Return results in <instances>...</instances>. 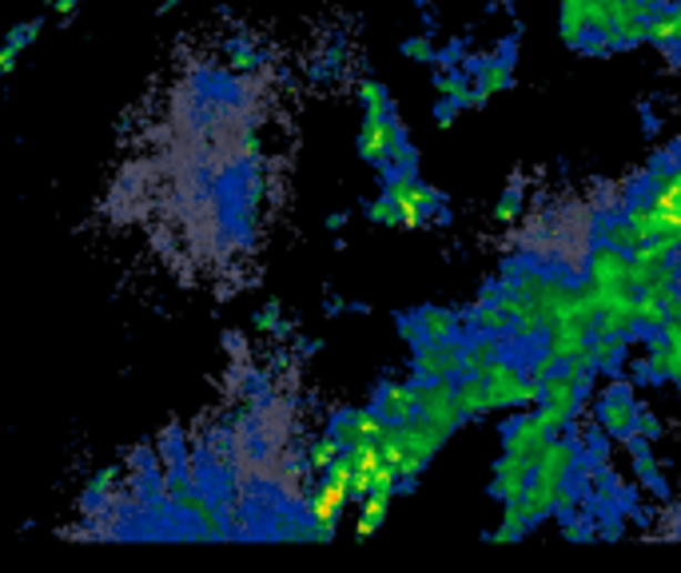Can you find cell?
Masks as SVG:
<instances>
[{
	"instance_id": "obj_1",
	"label": "cell",
	"mask_w": 681,
	"mask_h": 573,
	"mask_svg": "<svg viewBox=\"0 0 681 573\" xmlns=\"http://www.w3.org/2000/svg\"><path fill=\"white\" fill-rule=\"evenodd\" d=\"M383 192L399 204L403 227H423L430 215H443V192L430 184H423L415 167H387V184Z\"/></svg>"
},
{
	"instance_id": "obj_2",
	"label": "cell",
	"mask_w": 681,
	"mask_h": 573,
	"mask_svg": "<svg viewBox=\"0 0 681 573\" xmlns=\"http://www.w3.org/2000/svg\"><path fill=\"white\" fill-rule=\"evenodd\" d=\"M455 382L458 379H415V407H419V418H427L443 438H450L463 422H467V418H463V407H458V399H455Z\"/></svg>"
},
{
	"instance_id": "obj_3",
	"label": "cell",
	"mask_w": 681,
	"mask_h": 573,
	"mask_svg": "<svg viewBox=\"0 0 681 573\" xmlns=\"http://www.w3.org/2000/svg\"><path fill=\"white\" fill-rule=\"evenodd\" d=\"M415 379H458L467 375V342L458 339H423L410 355Z\"/></svg>"
},
{
	"instance_id": "obj_4",
	"label": "cell",
	"mask_w": 681,
	"mask_h": 573,
	"mask_svg": "<svg viewBox=\"0 0 681 573\" xmlns=\"http://www.w3.org/2000/svg\"><path fill=\"white\" fill-rule=\"evenodd\" d=\"M594 415H598V430L602 434H613V438H630V434H638V418H642V407L633 402V395H630V387H610L598 399V407H594Z\"/></svg>"
},
{
	"instance_id": "obj_5",
	"label": "cell",
	"mask_w": 681,
	"mask_h": 573,
	"mask_svg": "<svg viewBox=\"0 0 681 573\" xmlns=\"http://www.w3.org/2000/svg\"><path fill=\"white\" fill-rule=\"evenodd\" d=\"M550 430L542 427V418L530 410V415H518L515 422L507 427V434H502V450H510V454H522L530 467H538L546 454V447H550Z\"/></svg>"
},
{
	"instance_id": "obj_6",
	"label": "cell",
	"mask_w": 681,
	"mask_h": 573,
	"mask_svg": "<svg viewBox=\"0 0 681 573\" xmlns=\"http://www.w3.org/2000/svg\"><path fill=\"white\" fill-rule=\"evenodd\" d=\"M594 327H598V319H590V315L566 311L555 327L546 330V347L555 350L562 362L575 359L578 350H586L590 342H594Z\"/></svg>"
},
{
	"instance_id": "obj_7",
	"label": "cell",
	"mask_w": 681,
	"mask_h": 573,
	"mask_svg": "<svg viewBox=\"0 0 681 573\" xmlns=\"http://www.w3.org/2000/svg\"><path fill=\"white\" fill-rule=\"evenodd\" d=\"M526 375H530V370H526L515 355H498V359L482 370V379H487V390H490V415H495V410L515 407L518 387H522Z\"/></svg>"
},
{
	"instance_id": "obj_8",
	"label": "cell",
	"mask_w": 681,
	"mask_h": 573,
	"mask_svg": "<svg viewBox=\"0 0 681 573\" xmlns=\"http://www.w3.org/2000/svg\"><path fill=\"white\" fill-rule=\"evenodd\" d=\"M630 272H633V259L622 247L602 244L586 255V279L598 283V287H626V283H630Z\"/></svg>"
},
{
	"instance_id": "obj_9",
	"label": "cell",
	"mask_w": 681,
	"mask_h": 573,
	"mask_svg": "<svg viewBox=\"0 0 681 573\" xmlns=\"http://www.w3.org/2000/svg\"><path fill=\"white\" fill-rule=\"evenodd\" d=\"M530 478H535V467H530L522 454L502 450V458L495 462V482H490V494H495L498 502H522L526 487H530Z\"/></svg>"
},
{
	"instance_id": "obj_10",
	"label": "cell",
	"mask_w": 681,
	"mask_h": 573,
	"mask_svg": "<svg viewBox=\"0 0 681 573\" xmlns=\"http://www.w3.org/2000/svg\"><path fill=\"white\" fill-rule=\"evenodd\" d=\"M578 470V447L575 442H566V438H550V447H546L542 462L535 467L538 478H546V482H555V487H562V482H570Z\"/></svg>"
},
{
	"instance_id": "obj_11",
	"label": "cell",
	"mask_w": 681,
	"mask_h": 573,
	"mask_svg": "<svg viewBox=\"0 0 681 573\" xmlns=\"http://www.w3.org/2000/svg\"><path fill=\"white\" fill-rule=\"evenodd\" d=\"M375 410L387 422H410V418L419 415V407H415V382H383L379 395H375Z\"/></svg>"
},
{
	"instance_id": "obj_12",
	"label": "cell",
	"mask_w": 681,
	"mask_h": 573,
	"mask_svg": "<svg viewBox=\"0 0 681 573\" xmlns=\"http://www.w3.org/2000/svg\"><path fill=\"white\" fill-rule=\"evenodd\" d=\"M558 32L566 49H582L590 37V0H562L558 4Z\"/></svg>"
},
{
	"instance_id": "obj_13",
	"label": "cell",
	"mask_w": 681,
	"mask_h": 573,
	"mask_svg": "<svg viewBox=\"0 0 681 573\" xmlns=\"http://www.w3.org/2000/svg\"><path fill=\"white\" fill-rule=\"evenodd\" d=\"M455 399H458V407H463V418H467V422H478L482 415H490V390L482 375H458Z\"/></svg>"
},
{
	"instance_id": "obj_14",
	"label": "cell",
	"mask_w": 681,
	"mask_h": 573,
	"mask_svg": "<svg viewBox=\"0 0 681 573\" xmlns=\"http://www.w3.org/2000/svg\"><path fill=\"white\" fill-rule=\"evenodd\" d=\"M180 510L192 518L195 530H200L204 538H224V518H220V510H215L207 494H200V490H187L184 502H180Z\"/></svg>"
},
{
	"instance_id": "obj_15",
	"label": "cell",
	"mask_w": 681,
	"mask_h": 573,
	"mask_svg": "<svg viewBox=\"0 0 681 573\" xmlns=\"http://www.w3.org/2000/svg\"><path fill=\"white\" fill-rule=\"evenodd\" d=\"M507 347H515L510 335H478L475 330V339L467 342V375H482L498 355H510Z\"/></svg>"
},
{
	"instance_id": "obj_16",
	"label": "cell",
	"mask_w": 681,
	"mask_h": 573,
	"mask_svg": "<svg viewBox=\"0 0 681 573\" xmlns=\"http://www.w3.org/2000/svg\"><path fill=\"white\" fill-rule=\"evenodd\" d=\"M582 399H586V387H582V382L570 379V375H566V367L558 370V375H550V379H542V402H555V407L570 410V415H578Z\"/></svg>"
},
{
	"instance_id": "obj_17",
	"label": "cell",
	"mask_w": 681,
	"mask_h": 573,
	"mask_svg": "<svg viewBox=\"0 0 681 573\" xmlns=\"http://www.w3.org/2000/svg\"><path fill=\"white\" fill-rule=\"evenodd\" d=\"M626 215H630V224L642 244H653V239H662L665 235V215L658 212L653 199H633V204L626 207Z\"/></svg>"
},
{
	"instance_id": "obj_18",
	"label": "cell",
	"mask_w": 681,
	"mask_h": 573,
	"mask_svg": "<svg viewBox=\"0 0 681 573\" xmlns=\"http://www.w3.org/2000/svg\"><path fill=\"white\" fill-rule=\"evenodd\" d=\"M530 525H535V518H530L526 502H502V525L490 530L487 542H522L530 534Z\"/></svg>"
},
{
	"instance_id": "obj_19",
	"label": "cell",
	"mask_w": 681,
	"mask_h": 573,
	"mask_svg": "<svg viewBox=\"0 0 681 573\" xmlns=\"http://www.w3.org/2000/svg\"><path fill=\"white\" fill-rule=\"evenodd\" d=\"M475 84L482 88V92H490V96H498V92H507V88L515 84V64H510L507 57L478 60V69H475Z\"/></svg>"
},
{
	"instance_id": "obj_20",
	"label": "cell",
	"mask_w": 681,
	"mask_h": 573,
	"mask_svg": "<svg viewBox=\"0 0 681 573\" xmlns=\"http://www.w3.org/2000/svg\"><path fill=\"white\" fill-rule=\"evenodd\" d=\"M630 458H633V470L642 478V487H650L653 494H665V482H662V470L653 462V450L642 434H630Z\"/></svg>"
},
{
	"instance_id": "obj_21",
	"label": "cell",
	"mask_w": 681,
	"mask_h": 573,
	"mask_svg": "<svg viewBox=\"0 0 681 573\" xmlns=\"http://www.w3.org/2000/svg\"><path fill=\"white\" fill-rule=\"evenodd\" d=\"M419 315V327H423V339H455L463 319H458L450 307H423Z\"/></svg>"
},
{
	"instance_id": "obj_22",
	"label": "cell",
	"mask_w": 681,
	"mask_h": 573,
	"mask_svg": "<svg viewBox=\"0 0 681 573\" xmlns=\"http://www.w3.org/2000/svg\"><path fill=\"white\" fill-rule=\"evenodd\" d=\"M522 502H526V510H530V518L542 522V518H550L558 510V487L535 474V478H530V487H526Z\"/></svg>"
},
{
	"instance_id": "obj_23",
	"label": "cell",
	"mask_w": 681,
	"mask_h": 573,
	"mask_svg": "<svg viewBox=\"0 0 681 573\" xmlns=\"http://www.w3.org/2000/svg\"><path fill=\"white\" fill-rule=\"evenodd\" d=\"M470 88H475V76H470V72H458V69H438L435 72V92L443 100H450V104L467 108Z\"/></svg>"
},
{
	"instance_id": "obj_24",
	"label": "cell",
	"mask_w": 681,
	"mask_h": 573,
	"mask_svg": "<svg viewBox=\"0 0 681 573\" xmlns=\"http://www.w3.org/2000/svg\"><path fill=\"white\" fill-rule=\"evenodd\" d=\"M598 235H602V244H610V247H622V252H638V232H633V224H630V215H610V219H602L598 224Z\"/></svg>"
},
{
	"instance_id": "obj_25",
	"label": "cell",
	"mask_w": 681,
	"mask_h": 573,
	"mask_svg": "<svg viewBox=\"0 0 681 573\" xmlns=\"http://www.w3.org/2000/svg\"><path fill=\"white\" fill-rule=\"evenodd\" d=\"M343 454H347V450H343V442L332 434V430H327L319 442H312V447H307V470H315V474L323 478L327 470L335 467V462H339Z\"/></svg>"
},
{
	"instance_id": "obj_26",
	"label": "cell",
	"mask_w": 681,
	"mask_h": 573,
	"mask_svg": "<svg viewBox=\"0 0 681 573\" xmlns=\"http://www.w3.org/2000/svg\"><path fill=\"white\" fill-rule=\"evenodd\" d=\"M387 510H390V494H367L363 498V514H359V522H355V534L359 538H370L375 530H379L383 522H387Z\"/></svg>"
},
{
	"instance_id": "obj_27",
	"label": "cell",
	"mask_w": 681,
	"mask_h": 573,
	"mask_svg": "<svg viewBox=\"0 0 681 573\" xmlns=\"http://www.w3.org/2000/svg\"><path fill=\"white\" fill-rule=\"evenodd\" d=\"M590 350H594V359L602 370H618L626 359V339L622 335H598V339L590 342Z\"/></svg>"
},
{
	"instance_id": "obj_28",
	"label": "cell",
	"mask_w": 681,
	"mask_h": 573,
	"mask_svg": "<svg viewBox=\"0 0 681 573\" xmlns=\"http://www.w3.org/2000/svg\"><path fill=\"white\" fill-rule=\"evenodd\" d=\"M650 40L653 44H662V49H673L681 40V20L673 17V9H662L650 17Z\"/></svg>"
},
{
	"instance_id": "obj_29",
	"label": "cell",
	"mask_w": 681,
	"mask_h": 573,
	"mask_svg": "<svg viewBox=\"0 0 681 573\" xmlns=\"http://www.w3.org/2000/svg\"><path fill=\"white\" fill-rule=\"evenodd\" d=\"M367 219H370V224H379V227H403L399 204H395L387 192L375 195V199H367Z\"/></svg>"
},
{
	"instance_id": "obj_30",
	"label": "cell",
	"mask_w": 681,
	"mask_h": 573,
	"mask_svg": "<svg viewBox=\"0 0 681 573\" xmlns=\"http://www.w3.org/2000/svg\"><path fill=\"white\" fill-rule=\"evenodd\" d=\"M598 370H602V367H598L594 350H590V347L578 350L575 359H566V375H570V379H575V382H582L586 390L594 387V375H598Z\"/></svg>"
},
{
	"instance_id": "obj_31",
	"label": "cell",
	"mask_w": 681,
	"mask_h": 573,
	"mask_svg": "<svg viewBox=\"0 0 681 573\" xmlns=\"http://www.w3.org/2000/svg\"><path fill=\"white\" fill-rule=\"evenodd\" d=\"M665 323H670V311H665L662 299H650V295H642L638 299V327L642 330H665Z\"/></svg>"
},
{
	"instance_id": "obj_32",
	"label": "cell",
	"mask_w": 681,
	"mask_h": 573,
	"mask_svg": "<svg viewBox=\"0 0 681 573\" xmlns=\"http://www.w3.org/2000/svg\"><path fill=\"white\" fill-rule=\"evenodd\" d=\"M403 57L415 60V64H435L438 49H435V40H430V32H415V37L403 40Z\"/></svg>"
},
{
	"instance_id": "obj_33",
	"label": "cell",
	"mask_w": 681,
	"mask_h": 573,
	"mask_svg": "<svg viewBox=\"0 0 681 573\" xmlns=\"http://www.w3.org/2000/svg\"><path fill=\"white\" fill-rule=\"evenodd\" d=\"M332 434L343 442V450L359 447V415H355V410H339V415L332 418Z\"/></svg>"
},
{
	"instance_id": "obj_34",
	"label": "cell",
	"mask_w": 681,
	"mask_h": 573,
	"mask_svg": "<svg viewBox=\"0 0 681 573\" xmlns=\"http://www.w3.org/2000/svg\"><path fill=\"white\" fill-rule=\"evenodd\" d=\"M535 415L542 418V427L550 430L555 438L562 434V430L570 427V422H575V415H570V410H562V407H555V402H538Z\"/></svg>"
},
{
	"instance_id": "obj_35",
	"label": "cell",
	"mask_w": 681,
	"mask_h": 573,
	"mask_svg": "<svg viewBox=\"0 0 681 573\" xmlns=\"http://www.w3.org/2000/svg\"><path fill=\"white\" fill-rule=\"evenodd\" d=\"M359 100H363V112H387L390 108V92L379 84V80H363Z\"/></svg>"
},
{
	"instance_id": "obj_36",
	"label": "cell",
	"mask_w": 681,
	"mask_h": 573,
	"mask_svg": "<svg viewBox=\"0 0 681 573\" xmlns=\"http://www.w3.org/2000/svg\"><path fill=\"white\" fill-rule=\"evenodd\" d=\"M566 362L558 359L555 350L550 347H542V350H535V355H530V362H526V370H530V375H535V379H550V375H558V370H562Z\"/></svg>"
},
{
	"instance_id": "obj_37",
	"label": "cell",
	"mask_w": 681,
	"mask_h": 573,
	"mask_svg": "<svg viewBox=\"0 0 681 573\" xmlns=\"http://www.w3.org/2000/svg\"><path fill=\"white\" fill-rule=\"evenodd\" d=\"M40 29H44V20H24V24H17V29L9 32V49H17V52H24L29 44H37V37H40Z\"/></svg>"
},
{
	"instance_id": "obj_38",
	"label": "cell",
	"mask_w": 681,
	"mask_h": 573,
	"mask_svg": "<svg viewBox=\"0 0 681 573\" xmlns=\"http://www.w3.org/2000/svg\"><path fill=\"white\" fill-rule=\"evenodd\" d=\"M518 212H522V192H518V187H507L502 199H498V207H495V219L498 224H515Z\"/></svg>"
},
{
	"instance_id": "obj_39",
	"label": "cell",
	"mask_w": 681,
	"mask_h": 573,
	"mask_svg": "<svg viewBox=\"0 0 681 573\" xmlns=\"http://www.w3.org/2000/svg\"><path fill=\"white\" fill-rule=\"evenodd\" d=\"M255 330L260 335H275V330H283V311H279V303H263L260 311H255Z\"/></svg>"
},
{
	"instance_id": "obj_40",
	"label": "cell",
	"mask_w": 681,
	"mask_h": 573,
	"mask_svg": "<svg viewBox=\"0 0 681 573\" xmlns=\"http://www.w3.org/2000/svg\"><path fill=\"white\" fill-rule=\"evenodd\" d=\"M116 474H120L116 467L100 470V474L92 478V482H88V490H84V502H100V498H108V490L116 487Z\"/></svg>"
},
{
	"instance_id": "obj_41",
	"label": "cell",
	"mask_w": 681,
	"mask_h": 573,
	"mask_svg": "<svg viewBox=\"0 0 681 573\" xmlns=\"http://www.w3.org/2000/svg\"><path fill=\"white\" fill-rule=\"evenodd\" d=\"M538 402H542V379H535V375H526V379H522V387H518V399H515V407L535 410Z\"/></svg>"
},
{
	"instance_id": "obj_42",
	"label": "cell",
	"mask_w": 681,
	"mask_h": 573,
	"mask_svg": "<svg viewBox=\"0 0 681 573\" xmlns=\"http://www.w3.org/2000/svg\"><path fill=\"white\" fill-rule=\"evenodd\" d=\"M638 434H642L646 442H658V438H662V418L642 410V418H638Z\"/></svg>"
},
{
	"instance_id": "obj_43",
	"label": "cell",
	"mask_w": 681,
	"mask_h": 573,
	"mask_svg": "<svg viewBox=\"0 0 681 573\" xmlns=\"http://www.w3.org/2000/svg\"><path fill=\"white\" fill-rule=\"evenodd\" d=\"M562 534L570 538V542H586L590 538V522H582V518H562Z\"/></svg>"
},
{
	"instance_id": "obj_44",
	"label": "cell",
	"mask_w": 681,
	"mask_h": 573,
	"mask_svg": "<svg viewBox=\"0 0 681 573\" xmlns=\"http://www.w3.org/2000/svg\"><path fill=\"white\" fill-rule=\"evenodd\" d=\"M458 112H463V108L438 96V104H435V124H438V127H455V116H458Z\"/></svg>"
},
{
	"instance_id": "obj_45",
	"label": "cell",
	"mask_w": 681,
	"mask_h": 573,
	"mask_svg": "<svg viewBox=\"0 0 681 573\" xmlns=\"http://www.w3.org/2000/svg\"><path fill=\"white\" fill-rule=\"evenodd\" d=\"M227 57H232V69H252V64H255V52L247 49V44H232Z\"/></svg>"
},
{
	"instance_id": "obj_46",
	"label": "cell",
	"mask_w": 681,
	"mask_h": 573,
	"mask_svg": "<svg viewBox=\"0 0 681 573\" xmlns=\"http://www.w3.org/2000/svg\"><path fill=\"white\" fill-rule=\"evenodd\" d=\"M490 104V92H482V88H470V96H467V108L463 112H478V108H487Z\"/></svg>"
},
{
	"instance_id": "obj_47",
	"label": "cell",
	"mask_w": 681,
	"mask_h": 573,
	"mask_svg": "<svg viewBox=\"0 0 681 573\" xmlns=\"http://www.w3.org/2000/svg\"><path fill=\"white\" fill-rule=\"evenodd\" d=\"M77 9H80V0H57V17H60V24H69L72 17H77Z\"/></svg>"
},
{
	"instance_id": "obj_48",
	"label": "cell",
	"mask_w": 681,
	"mask_h": 573,
	"mask_svg": "<svg viewBox=\"0 0 681 573\" xmlns=\"http://www.w3.org/2000/svg\"><path fill=\"white\" fill-rule=\"evenodd\" d=\"M17 57H20V52H17V49H9V44L0 49V76H9V72L17 69Z\"/></svg>"
},
{
	"instance_id": "obj_49",
	"label": "cell",
	"mask_w": 681,
	"mask_h": 573,
	"mask_svg": "<svg viewBox=\"0 0 681 573\" xmlns=\"http://www.w3.org/2000/svg\"><path fill=\"white\" fill-rule=\"evenodd\" d=\"M665 311H670V319H681V287L665 299Z\"/></svg>"
},
{
	"instance_id": "obj_50",
	"label": "cell",
	"mask_w": 681,
	"mask_h": 573,
	"mask_svg": "<svg viewBox=\"0 0 681 573\" xmlns=\"http://www.w3.org/2000/svg\"><path fill=\"white\" fill-rule=\"evenodd\" d=\"M642 4H646V12H650V17H653V12H662V9H670L673 0H642Z\"/></svg>"
},
{
	"instance_id": "obj_51",
	"label": "cell",
	"mask_w": 681,
	"mask_h": 573,
	"mask_svg": "<svg viewBox=\"0 0 681 573\" xmlns=\"http://www.w3.org/2000/svg\"><path fill=\"white\" fill-rule=\"evenodd\" d=\"M347 224V215L343 212H335V215H327V232H339V227Z\"/></svg>"
},
{
	"instance_id": "obj_52",
	"label": "cell",
	"mask_w": 681,
	"mask_h": 573,
	"mask_svg": "<svg viewBox=\"0 0 681 573\" xmlns=\"http://www.w3.org/2000/svg\"><path fill=\"white\" fill-rule=\"evenodd\" d=\"M175 4H184V0H164V4H160V9H156V12H160V17H164V12H172V9H175Z\"/></svg>"
},
{
	"instance_id": "obj_53",
	"label": "cell",
	"mask_w": 681,
	"mask_h": 573,
	"mask_svg": "<svg viewBox=\"0 0 681 573\" xmlns=\"http://www.w3.org/2000/svg\"><path fill=\"white\" fill-rule=\"evenodd\" d=\"M673 52H678V57H681V40H678V44H673Z\"/></svg>"
},
{
	"instance_id": "obj_54",
	"label": "cell",
	"mask_w": 681,
	"mask_h": 573,
	"mask_svg": "<svg viewBox=\"0 0 681 573\" xmlns=\"http://www.w3.org/2000/svg\"><path fill=\"white\" fill-rule=\"evenodd\" d=\"M44 4H49V9H57V0H44Z\"/></svg>"
}]
</instances>
